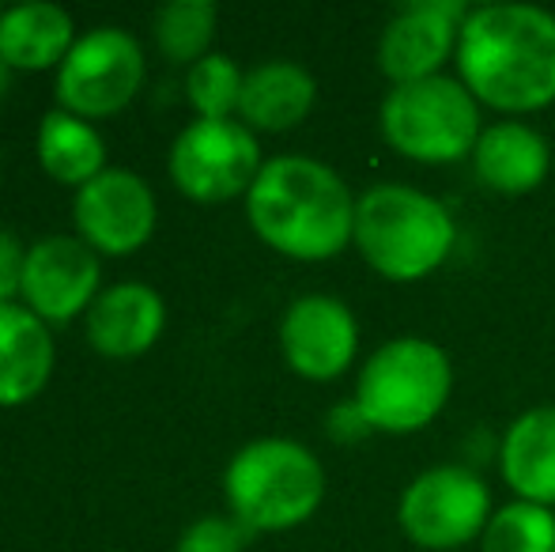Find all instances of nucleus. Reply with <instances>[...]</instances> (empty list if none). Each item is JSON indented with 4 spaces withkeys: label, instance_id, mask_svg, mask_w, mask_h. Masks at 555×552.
<instances>
[{
    "label": "nucleus",
    "instance_id": "nucleus-9",
    "mask_svg": "<svg viewBox=\"0 0 555 552\" xmlns=\"http://www.w3.org/2000/svg\"><path fill=\"white\" fill-rule=\"evenodd\" d=\"M144 84V50L125 27H91L57 68L61 111L76 118H111Z\"/></svg>",
    "mask_w": 555,
    "mask_h": 552
},
{
    "label": "nucleus",
    "instance_id": "nucleus-18",
    "mask_svg": "<svg viewBox=\"0 0 555 552\" xmlns=\"http://www.w3.org/2000/svg\"><path fill=\"white\" fill-rule=\"evenodd\" d=\"M499 470L526 503L555 508V406H537L506 427Z\"/></svg>",
    "mask_w": 555,
    "mask_h": 552
},
{
    "label": "nucleus",
    "instance_id": "nucleus-3",
    "mask_svg": "<svg viewBox=\"0 0 555 552\" xmlns=\"http://www.w3.org/2000/svg\"><path fill=\"white\" fill-rule=\"evenodd\" d=\"M457 243V223L439 197L416 185L382 182L356 197L351 246L378 277L416 284L446 266Z\"/></svg>",
    "mask_w": 555,
    "mask_h": 552
},
{
    "label": "nucleus",
    "instance_id": "nucleus-5",
    "mask_svg": "<svg viewBox=\"0 0 555 552\" xmlns=\"http://www.w3.org/2000/svg\"><path fill=\"white\" fill-rule=\"evenodd\" d=\"M453 390V363L435 341L393 337L374 348L359 368L356 406L371 432L412 435L424 432L446 409Z\"/></svg>",
    "mask_w": 555,
    "mask_h": 552
},
{
    "label": "nucleus",
    "instance_id": "nucleus-1",
    "mask_svg": "<svg viewBox=\"0 0 555 552\" xmlns=\"http://www.w3.org/2000/svg\"><path fill=\"white\" fill-rule=\"evenodd\" d=\"M453 65L480 106L544 111L555 103V15L537 4L468 8Z\"/></svg>",
    "mask_w": 555,
    "mask_h": 552
},
{
    "label": "nucleus",
    "instance_id": "nucleus-20",
    "mask_svg": "<svg viewBox=\"0 0 555 552\" xmlns=\"http://www.w3.org/2000/svg\"><path fill=\"white\" fill-rule=\"evenodd\" d=\"M38 163L53 182L80 190L106 170V144L91 121L68 111H50L38 126Z\"/></svg>",
    "mask_w": 555,
    "mask_h": 552
},
{
    "label": "nucleus",
    "instance_id": "nucleus-10",
    "mask_svg": "<svg viewBox=\"0 0 555 552\" xmlns=\"http://www.w3.org/2000/svg\"><path fill=\"white\" fill-rule=\"evenodd\" d=\"M73 220L95 254H132L155 231V193L137 170L106 167L76 190Z\"/></svg>",
    "mask_w": 555,
    "mask_h": 552
},
{
    "label": "nucleus",
    "instance_id": "nucleus-25",
    "mask_svg": "<svg viewBox=\"0 0 555 552\" xmlns=\"http://www.w3.org/2000/svg\"><path fill=\"white\" fill-rule=\"evenodd\" d=\"M23 261H27V251L23 243L12 235V231L0 228V303H15L23 287Z\"/></svg>",
    "mask_w": 555,
    "mask_h": 552
},
{
    "label": "nucleus",
    "instance_id": "nucleus-7",
    "mask_svg": "<svg viewBox=\"0 0 555 552\" xmlns=\"http://www.w3.org/2000/svg\"><path fill=\"white\" fill-rule=\"evenodd\" d=\"M491 518V492L468 465H431L401 492L397 523L412 545L453 552L480 541Z\"/></svg>",
    "mask_w": 555,
    "mask_h": 552
},
{
    "label": "nucleus",
    "instance_id": "nucleus-13",
    "mask_svg": "<svg viewBox=\"0 0 555 552\" xmlns=\"http://www.w3.org/2000/svg\"><path fill=\"white\" fill-rule=\"evenodd\" d=\"M99 254L80 235H46L27 246L23 261V307L35 310L46 325L91 310L99 299Z\"/></svg>",
    "mask_w": 555,
    "mask_h": 552
},
{
    "label": "nucleus",
    "instance_id": "nucleus-19",
    "mask_svg": "<svg viewBox=\"0 0 555 552\" xmlns=\"http://www.w3.org/2000/svg\"><path fill=\"white\" fill-rule=\"evenodd\" d=\"M76 38L80 35L73 27V15L61 4L23 0L0 15V57L8 68H23V73H42L53 65L61 68Z\"/></svg>",
    "mask_w": 555,
    "mask_h": 552
},
{
    "label": "nucleus",
    "instance_id": "nucleus-24",
    "mask_svg": "<svg viewBox=\"0 0 555 552\" xmlns=\"http://www.w3.org/2000/svg\"><path fill=\"white\" fill-rule=\"evenodd\" d=\"M246 545H249V530L238 518L205 515L185 526L175 552H246Z\"/></svg>",
    "mask_w": 555,
    "mask_h": 552
},
{
    "label": "nucleus",
    "instance_id": "nucleus-26",
    "mask_svg": "<svg viewBox=\"0 0 555 552\" xmlns=\"http://www.w3.org/2000/svg\"><path fill=\"white\" fill-rule=\"evenodd\" d=\"M325 424H330V435H333L336 442H356V439H363V435H371V424L363 420V413H359L356 401L333 406Z\"/></svg>",
    "mask_w": 555,
    "mask_h": 552
},
{
    "label": "nucleus",
    "instance_id": "nucleus-15",
    "mask_svg": "<svg viewBox=\"0 0 555 552\" xmlns=\"http://www.w3.org/2000/svg\"><path fill=\"white\" fill-rule=\"evenodd\" d=\"M473 170L491 193L521 197L541 190L552 170V147L526 121H495L480 133L473 147Z\"/></svg>",
    "mask_w": 555,
    "mask_h": 552
},
{
    "label": "nucleus",
    "instance_id": "nucleus-23",
    "mask_svg": "<svg viewBox=\"0 0 555 552\" xmlns=\"http://www.w3.org/2000/svg\"><path fill=\"white\" fill-rule=\"evenodd\" d=\"M242 73L227 53H208L185 73V95L197 118H234L242 99Z\"/></svg>",
    "mask_w": 555,
    "mask_h": 552
},
{
    "label": "nucleus",
    "instance_id": "nucleus-22",
    "mask_svg": "<svg viewBox=\"0 0 555 552\" xmlns=\"http://www.w3.org/2000/svg\"><path fill=\"white\" fill-rule=\"evenodd\" d=\"M480 552H555V515L552 508L511 500L491 511L480 534Z\"/></svg>",
    "mask_w": 555,
    "mask_h": 552
},
{
    "label": "nucleus",
    "instance_id": "nucleus-8",
    "mask_svg": "<svg viewBox=\"0 0 555 552\" xmlns=\"http://www.w3.org/2000/svg\"><path fill=\"white\" fill-rule=\"evenodd\" d=\"M167 167L185 197L220 205L249 193L264 159L249 126L234 118H197L175 137Z\"/></svg>",
    "mask_w": 555,
    "mask_h": 552
},
{
    "label": "nucleus",
    "instance_id": "nucleus-11",
    "mask_svg": "<svg viewBox=\"0 0 555 552\" xmlns=\"http://www.w3.org/2000/svg\"><path fill=\"white\" fill-rule=\"evenodd\" d=\"M280 352L295 375L310 383H333L356 363L359 322L336 295H299L280 318Z\"/></svg>",
    "mask_w": 555,
    "mask_h": 552
},
{
    "label": "nucleus",
    "instance_id": "nucleus-17",
    "mask_svg": "<svg viewBox=\"0 0 555 552\" xmlns=\"http://www.w3.org/2000/svg\"><path fill=\"white\" fill-rule=\"evenodd\" d=\"M318 99V80L299 61L272 57L246 73L238 99V121L261 133H284L295 129Z\"/></svg>",
    "mask_w": 555,
    "mask_h": 552
},
{
    "label": "nucleus",
    "instance_id": "nucleus-21",
    "mask_svg": "<svg viewBox=\"0 0 555 552\" xmlns=\"http://www.w3.org/2000/svg\"><path fill=\"white\" fill-rule=\"evenodd\" d=\"M216 20H220V8L212 0H170V4H163L155 12V42H159L163 57L175 65H197L201 57H208Z\"/></svg>",
    "mask_w": 555,
    "mask_h": 552
},
{
    "label": "nucleus",
    "instance_id": "nucleus-28",
    "mask_svg": "<svg viewBox=\"0 0 555 552\" xmlns=\"http://www.w3.org/2000/svg\"><path fill=\"white\" fill-rule=\"evenodd\" d=\"M0 15H4V8H0Z\"/></svg>",
    "mask_w": 555,
    "mask_h": 552
},
{
    "label": "nucleus",
    "instance_id": "nucleus-4",
    "mask_svg": "<svg viewBox=\"0 0 555 552\" xmlns=\"http://www.w3.org/2000/svg\"><path fill=\"white\" fill-rule=\"evenodd\" d=\"M231 518L249 534H280L302 526L325 500V470L310 447L295 439H254L234 450L223 470Z\"/></svg>",
    "mask_w": 555,
    "mask_h": 552
},
{
    "label": "nucleus",
    "instance_id": "nucleus-14",
    "mask_svg": "<svg viewBox=\"0 0 555 552\" xmlns=\"http://www.w3.org/2000/svg\"><path fill=\"white\" fill-rule=\"evenodd\" d=\"M163 325H167V303L152 284H140V280H121L99 292L88 310L91 348L111 360L144 356L159 341Z\"/></svg>",
    "mask_w": 555,
    "mask_h": 552
},
{
    "label": "nucleus",
    "instance_id": "nucleus-12",
    "mask_svg": "<svg viewBox=\"0 0 555 552\" xmlns=\"http://www.w3.org/2000/svg\"><path fill=\"white\" fill-rule=\"evenodd\" d=\"M468 4L461 0H416L401 4L378 38V68L393 84H416L442 76V65L453 61L461 23Z\"/></svg>",
    "mask_w": 555,
    "mask_h": 552
},
{
    "label": "nucleus",
    "instance_id": "nucleus-6",
    "mask_svg": "<svg viewBox=\"0 0 555 552\" xmlns=\"http://www.w3.org/2000/svg\"><path fill=\"white\" fill-rule=\"evenodd\" d=\"M382 137L397 155L427 167L457 163L473 155L480 140V103L457 76L397 84L382 99Z\"/></svg>",
    "mask_w": 555,
    "mask_h": 552
},
{
    "label": "nucleus",
    "instance_id": "nucleus-27",
    "mask_svg": "<svg viewBox=\"0 0 555 552\" xmlns=\"http://www.w3.org/2000/svg\"><path fill=\"white\" fill-rule=\"evenodd\" d=\"M8 73H12V68H8L4 57H0V95H4V88H8Z\"/></svg>",
    "mask_w": 555,
    "mask_h": 552
},
{
    "label": "nucleus",
    "instance_id": "nucleus-2",
    "mask_svg": "<svg viewBox=\"0 0 555 552\" xmlns=\"http://www.w3.org/2000/svg\"><path fill=\"white\" fill-rule=\"evenodd\" d=\"M254 235L295 261H330L351 246L356 197L348 182L322 159L276 155L246 193Z\"/></svg>",
    "mask_w": 555,
    "mask_h": 552
},
{
    "label": "nucleus",
    "instance_id": "nucleus-16",
    "mask_svg": "<svg viewBox=\"0 0 555 552\" xmlns=\"http://www.w3.org/2000/svg\"><path fill=\"white\" fill-rule=\"evenodd\" d=\"M53 375V333L23 303H0V409L27 406Z\"/></svg>",
    "mask_w": 555,
    "mask_h": 552
}]
</instances>
